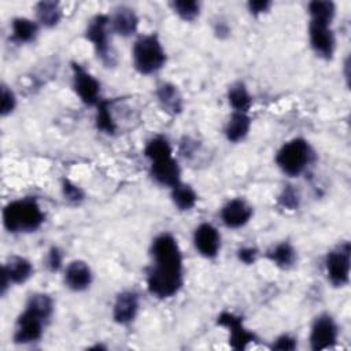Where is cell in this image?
<instances>
[{"mask_svg":"<svg viewBox=\"0 0 351 351\" xmlns=\"http://www.w3.org/2000/svg\"><path fill=\"white\" fill-rule=\"evenodd\" d=\"M256 254H258L256 250L252 248V247H243V248H240V250L237 251L239 259H240L243 263H245V265L254 263L255 259H256Z\"/></svg>","mask_w":351,"mask_h":351,"instance_id":"cell-36","label":"cell"},{"mask_svg":"<svg viewBox=\"0 0 351 351\" xmlns=\"http://www.w3.org/2000/svg\"><path fill=\"white\" fill-rule=\"evenodd\" d=\"M180 174V166L173 156L151 162V176L160 185L174 188L181 182Z\"/></svg>","mask_w":351,"mask_h":351,"instance_id":"cell-15","label":"cell"},{"mask_svg":"<svg viewBox=\"0 0 351 351\" xmlns=\"http://www.w3.org/2000/svg\"><path fill=\"white\" fill-rule=\"evenodd\" d=\"M45 321L33 311L25 308L18 317L14 330V341L16 344H29L38 341L43 336V326Z\"/></svg>","mask_w":351,"mask_h":351,"instance_id":"cell-9","label":"cell"},{"mask_svg":"<svg viewBox=\"0 0 351 351\" xmlns=\"http://www.w3.org/2000/svg\"><path fill=\"white\" fill-rule=\"evenodd\" d=\"M250 128H251V119L247 115V112L234 111L230 115V118L226 123V128H225L226 138L232 143H237L248 134Z\"/></svg>","mask_w":351,"mask_h":351,"instance_id":"cell-20","label":"cell"},{"mask_svg":"<svg viewBox=\"0 0 351 351\" xmlns=\"http://www.w3.org/2000/svg\"><path fill=\"white\" fill-rule=\"evenodd\" d=\"M92 282V271L84 261H73L64 270V284L71 291H84Z\"/></svg>","mask_w":351,"mask_h":351,"instance_id":"cell-16","label":"cell"},{"mask_svg":"<svg viewBox=\"0 0 351 351\" xmlns=\"http://www.w3.org/2000/svg\"><path fill=\"white\" fill-rule=\"evenodd\" d=\"M299 200H300L299 193H298V191L292 185H287L284 188V191L281 192L280 197H278V203L282 207L288 208V210L298 208L299 207Z\"/></svg>","mask_w":351,"mask_h":351,"instance_id":"cell-31","label":"cell"},{"mask_svg":"<svg viewBox=\"0 0 351 351\" xmlns=\"http://www.w3.org/2000/svg\"><path fill=\"white\" fill-rule=\"evenodd\" d=\"M267 258L278 267L287 269L295 263L296 252L289 243H280L267 252Z\"/></svg>","mask_w":351,"mask_h":351,"instance_id":"cell-24","label":"cell"},{"mask_svg":"<svg viewBox=\"0 0 351 351\" xmlns=\"http://www.w3.org/2000/svg\"><path fill=\"white\" fill-rule=\"evenodd\" d=\"M44 213L33 197L8 203L3 210V222L8 232H34L44 222Z\"/></svg>","mask_w":351,"mask_h":351,"instance_id":"cell-2","label":"cell"},{"mask_svg":"<svg viewBox=\"0 0 351 351\" xmlns=\"http://www.w3.org/2000/svg\"><path fill=\"white\" fill-rule=\"evenodd\" d=\"M73 86L81 101L88 106H97L100 99V84L99 81L86 71L81 64L73 62Z\"/></svg>","mask_w":351,"mask_h":351,"instance_id":"cell-7","label":"cell"},{"mask_svg":"<svg viewBox=\"0 0 351 351\" xmlns=\"http://www.w3.org/2000/svg\"><path fill=\"white\" fill-rule=\"evenodd\" d=\"M26 308L37 314L45 322H48L53 313V302L51 296L45 293H33L29 296L26 302Z\"/></svg>","mask_w":351,"mask_h":351,"instance_id":"cell-21","label":"cell"},{"mask_svg":"<svg viewBox=\"0 0 351 351\" xmlns=\"http://www.w3.org/2000/svg\"><path fill=\"white\" fill-rule=\"evenodd\" d=\"M156 95H158V100H159L162 108L166 112H169L171 115L181 112L182 97H181L177 86H174L173 84H169V82H163L158 86Z\"/></svg>","mask_w":351,"mask_h":351,"instance_id":"cell-18","label":"cell"},{"mask_svg":"<svg viewBox=\"0 0 351 351\" xmlns=\"http://www.w3.org/2000/svg\"><path fill=\"white\" fill-rule=\"evenodd\" d=\"M171 7L174 12L184 21H193L195 18L199 16V12H200V4L193 0H188V1L177 0L171 3Z\"/></svg>","mask_w":351,"mask_h":351,"instance_id":"cell-30","label":"cell"},{"mask_svg":"<svg viewBox=\"0 0 351 351\" xmlns=\"http://www.w3.org/2000/svg\"><path fill=\"white\" fill-rule=\"evenodd\" d=\"M311 149L304 138H292L285 143L276 155L277 166L288 176L296 177L307 167Z\"/></svg>","mask_w":351,"mask_h":351,"instance_id":"cell-4","label":"cell"},{"mask_svg":"<svg viewBox=\"0 0 351 351\" xmlns=\"http://www.w3.org/2000/svg\"><path fill=\"white\" fill-rule=\"evenodd\" d=\"M339 329L335 319L329 314L318 315L311 326L310 344L314 351L332 347L337 340Z\"/></svg>","mask_w":351,"mask_h":351,"instance_id":"cell-8","label":"cell"},{"mask_svg":"<svg viewBox=\"0 0 351 351\" xmlns=\"http://www.w3.org/2000/svg\"><path fill=\"white\" fill-rule=\"evenodd\" d=\"M218 325L229 330V344L234 350H244L255 339V335L243 325V319L233 313L218 315Z\"/></svg>","mask_w":351,"mask_h":351,"instance_id":"cell-11","label":"cell"},{"mask_svg":"<svg viewBox=\"0 0 351 351\" xmlns=\"http://www.w3.org/2000/svg\"><path fill=\"white\" fill-rule=\"evenodd\" d=\"M270 7V1H266V0H259V1H250L248 3V10L251 11V14L254 15H258V14H262L265 11H267Z\"/></svg>","mask_w":351,"mask_h":351,"instance_id":"cell-37","label":"cell"},{"mask_svg":"<svg viewBox=\"0 0 351 351\" xmlns=\"http://www.w3.org/2000/svg\"><path fill=\"white\" fill-rule=\"evenodd\" d=\"M96 108V128L106 134H114L117 132V123L110 111V101L100 100Z\"/></svg>","mask_w":351,"mask_h":351,"instance_id":"cell-27","label":"cell"},{"mask_svg":"<svg viewBox=\"0 0 351 351\" xmlns=\"http://www.w3.org/2000/svg\"><path fill=\"white\" fill-rule=\"evenodd\" d=\"M152 265L147 273V287L159 299L174 296L182 285V255L170 233L156 236L151 245Z\"/></svg>","mask_w":351,"mask_h":351,"instance_id":"cell-1","label":"cell"},{"mask_svg":"<svg viewBox=\"0 0 351 351\" xmlns=\"http://www.w3.org/2000/svg\"><path fill=\"white\" fill-rule=\"evenodd\" d=\"M193 243L200 255L215 258L221 247V236L211 223H200L193 233Z\"/></svg>","mask_w":351,"mask_h":351,"instance_id":"cell-12","label":"cell"},{"mask_svg":"<svg viewBox=\"0 0 351 351\" xmlns=\"http://www.w3.org/2000/svg\"><path fill=\"white\" fill-rule=\"evenodd\" d=\"M166 63V52L155 34L141 36L133 45V64L141 74H152Z\"/></svg>","mask_w":351,"mask_h":351,"instance_id":"cell-3","label":"cell"},{"mask_svg":"<svg viewBox=\"0 0 351 351\" xmlns=\"http://www.w3.org/2000/svg\"><path fill=\"white\" fill-rule=\"evenodd\" d=\"M144 154L151 162H156L171 156V147L165 137H154L147 143Z\"/></svg>","mask_w":351,"mask_h":351,"instance_id":"cell-29","label":"cell"},{"mask_svg":"<svg viewBox=\"0 0 351 351\" xmlns=\"http://www.w3.org/2000/svg\"><path fill=\"white\" fill-rule=\"evenodd\" d=\"M252 217V207L243 199L229 200L221 210V219L228 228H241Z\"/></svg>","mask_w":351,"mask_h":351,"instance_id":"cell-13","label":"cell"},{"mask_svg":"<svg viewBox=\"0 0 351 351\" xmlns=\"http://www.w3.org/2000/svg\"><path fill=\"white\" fill-rule=\"evenodd\" d=\"M38 26L27 18H15L12 21V38L18 43H30L36 38Z\"/></svg>","mask_w":351,"mask_h":351,"instance_id":"cell-22","label":"cell"},{"mask_svg":"<svg viewBox=\"0 0 351 351\" xmlns=\"http://www.w3.org/2000/svg\"><path fill=\"white\" fill-rule=\"evenodd\" d=\"M335 12H336V7L332 1L315 0L308 4V14L311 16L310 21H317V22H324L330 25L335 16Z\"/></svg>","mask_w":351,"mask_h":351,"instance_id":"cell-28","label":"cell"},{"mask_svg":"<svg viewBox=\"0 0 351 351\" xmlns=\"http://www.w3.org/2000/svg\"><path fill=\"white\" fill-rule=\"evenodd\" d=\"M62 261H63V255L60 252V250L58 247H52L48 252L47 256V266L51 271H56L59 270V267L62 266Z\"/></svg>","mask_w":351,"mask_h":351,"instance_id":"cell-35","label":"cell"},{"mask_svg":"<svg viewBox=\"0 0 351 351\" xmlns=\"http://www.w3.org/2000/svg\"><path fill=\"white\" fill-rule=\"evenodd\" d=\"M171 199L178 210L186 211L196 204L197 195L189 185L180 182L178 185L171 188Z\"/></svg>","mask_w":351,"mask_h":351,"instance_id":"cell-25","label":"cell"},{"mask_svg":"<svg viewBox=\"0 0 351 351\" xmlns=\"http://www.w3.org/2000/svg\"><path fill=\"white\" fill-rule=\"evenodd\" d=\"M138 311V296L133 291L121 292L112 307V318L117 324L126 325L136 318Z\"/></svg>","mask_w":351,"mask_h":351,"instance_id":"cell-14","label":"cell"},{"mask_svg":"<svg viewBox=\"0 0 351 351\" xmlns=\"http://www.w3.org/2000/svg\"><path fill=\"white\" fill-rule=\"evenodd\" d=\"M62 191H63V195L67 200L73 202V203H78L84 199V192L80 186H77L75 184H73L71 181L69 180H64L63 184H62Z\"/></svg>","mask_w":351,"mask_h":351,"instance_id":"cell-33","label":"cell"},{"mask_svg":"<svg viewBox=\"0 0 351 351\" xmlns=\"http://www.w3.org/2000/svg\"><path fill=\"white\" fill-rule=\"evenodd\" d=\"M271 348L280 351H292L296 348V340L289 335H282L276 339V341L271 344Z\"/></svg>","mask_w":351,"mask_h":351,"instance_id":"cell-34","label":"cell"},{"mask_svg":"<svg viewBox=\"0 0 351 351\" xmlns=\"http://www.w3.org/2000/svg\"><path fill=\"white\" fill-rule=\"evenodd\" d=\"M110 23L112 26V30L117 34L128 37V36H132L133 33H136L137 26H138V18L132 8L119 7L115 11Z\"/></svg>","mask_w":351,"mask_h":351,"instance_id":"cell-17","label":"cell"},{"mask_svg":"<svg viewBox=\"0 0 351 351\" xmlns=\"http://www.w3.org/2000/svg\"><path fill=\"white\" fill-rule=\"evenodd\" d=\"M16 104V99L15 95L11 89H8L5 85H1V115L5 117L8 114H11L15 108Z\"/></svg>","mask_w":351,"mask_h":351,"instance_id":"cell-32","label":"cell"},{"mask_svg":"<svg viewBox=\"0 0 351 351\" xmlns=\"http://www.w3.org/2000/svg\"><path fill=\"white\" fill-rule=\"evenodd\" d=\"M3 270L7 273L10 281L14 284L25 282L33 274L32 263L26 258L16 255L8 258V261L3 266Z\"/></svg>","mask_w":351,"mask_h":351,"instance_id":"cell-19","label":"cell"},{"mask_svg":"<svg viewBox=\"0 0 351 351\" xmlns=\"http://www.w3.org/2000/svg\"><path fill=\"white\" fill-rule=\"evenodd\" d=\"M308 36H310V45L318 56L324 59H330L333 56L335 36L329 23L310 21Z\"/></svg>","mask_w":351,"mask_h":351,"instance_id":"cell-10","label":"cell"},{"mask_svg":"<svg viewBox=\"0 0 351 351\" xmlns=\"http://www.w3.org/2000/svg\"><path fill=\"white\" fill-rule=\"evenodd\" d=\"M108 23L110 19L107 15H96L86 27V38L93 44L97 58H100L101 62L110 67L115 64V55L110 44Z\"/></svg>","mask_w":351,"mask_h":351,"instance_id":"cell-6","label":"cell"},{"mask_svg":"<svg viewBox=\"0 0 351 351\" xmlns=\"http://www.w3.org/2000/svg\"><path fill=\"white\" fill-rule=\"evenodd\" d=\"M228 99L234 111L247 112L251 107V96L241 82H237L229 88Z\"/></svg>","mask_w":351,"mask_h":351,"instance_id":"cell-26","label":"cell"},{"mask_svg":"<svg viewBox=\"0 0 351 351\" xmlns=\"http://www.w3.org/2000/svg\"><path fill=\"white\" fill-rule=\"evenodd\" d=\"M350 262L351 247L348 241L340 243L328 252L325 259V269L328 280L335 287H344L350 281Z\"/></svg>","mask_w":351,"mask_h":351,"instance_id":"cell-5","label":"cell"},{"mask_svg":"<svg viewBox=\"0 0 351 351\" xmlns=\"http://www.w3.org/2000/svg\"><path fill=\"white\" fill-rule=\"evenodd\" d=\"M36 15L41 25L53 27L60 21L62 11L56 1H40L36 5Z\"/></svg>","mask_w":351,"mask_h":351,"instance_id":"cell-23","label":"cell"}]
</instances>
